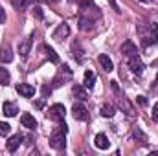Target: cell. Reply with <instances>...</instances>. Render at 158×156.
<instances>
[{"label": "cell", "instance_id": "1", "mask_svg": "<svg viewBox=\"0 0 158 156\" xmlns=\"http://www.w3.org/2000/svg\"><path fill=\"white\" fill-rule=\"evenodd\" d=\"M136 31L143 46H155L158 42V24L155 22H142L136 26Z\"/></svg>", "mask_w": 158, "mask_h": 156}, {"label": "cell", "instance_id": "2", "mask_svg": "<svg viewBox=\"0 0 158 156\" xmlns=\"http://www.w3.org/2000/svg\"><path fill=\"white\" fill-rule=\"evenodd\" d=\"M64 136H66V134L57 127V130H53L52 136H50V147L55 149V151H63V149L66 147V140H64Z\"/></svg>", "mask_w": 158, "mask_h": 156}, {"label": "cell", "instance_id": "3", "mask_svg": "<svg viewBox=\"0 0 158 156\" xmlns=\"http://www.w3.org/2000/svg\"><path fill=\"white\" fill-rule=\"evenodd\" d=\"M66 116V109H64V105H61V103H55V105H52L50 109H48V112H46V117L48 119H52V121H63Z\"/></svg>", "mask_w": 158, "mask_h": 156}, {"label": "cell", "instance_id": "4", "mask_svg": "<svg viewBox=\"0 0 158 156\" xmlns=\"http://www.w3.org/2000/svg\"><path fill=\"white\" fill-rule=\"evenodd\" d=\"M64 79H72V70H70L68 66H61V68H59V74L53 77V86H52V88L61 86V84L64 83Z\"/></svg>", "mask_w": 158, "mask_h": 156}, {"label": "cell", "instance_id": "5", "mask_svg": "<svg viewBox=\"0 0 158 156\" xmlns=\"http://www.w3.org/2000/svg\"><path fill=\"white\" fill-rule=\"evenodd\" d=\"M68 35H70V26H68L66 22H63V24H59V26H57V30L53 31V35H52V37H53V40H57V42H63Z\"/></svg>", "mask_w": 158, "mask_h": 156}, {"label": "cell", "instance_id": "6", "mask_svg": "<svg viewBox=\"0 0 158 156\" xmlns=\"http://www.w3.org/2000/svg\"><path fill=\"white\" fill-rule=\"evenodd\" d=\"M72 114H74V117H76L77 121H86V119H88V110L85 109L83 103H76V105L72 107Z\"/></svg>", "mask_w": 158, "mask_h": 156}, {"label": "cell", "instance_id": "7", "mask_svg": "<svg viewBox=\"0 0 158 156\" xmlns=\"http://www.w3.org/2000/svg\"><path fill=\"white\" fill-rule=\"evenodd\" d=\"M121 53H123L127 59H131V57L138 55V46H136L132 40H125L123 46H121Z\"/></svg>", "mask_w": 158, "mask_h": 156}, {"label": "cell", "instance_id": "8", "mask_svg": "<svg viewBox=\"0 0 158 156\" xmlns=\"http://www.w3.org/2000/svg\"><path fill=\"white\" fill-rule=\"evenodd\" d=\"M17 92H19L22 97H33V96H35V88H33L31 84H28V83L17 84Z\"/></svg>", "mask_w": 158, "mask_h": 156}, {"label": "cell", "instance_id": "9", "mask_svg": "<svg viewBox=\"0 0 158 156\" xmlns=\"http://www.w3.org/2000/svg\"><path fill=\"white\" fill-rule=\"evenodd\" d=\"M20 123H22L26 129H30V130H35V129H37V119L31 116L30 112H24V114L20 116Z\"/></svg>", "mask_w": 158, "mask_h": 156}, {"label": "cell", "instance_id": "10", "mask_svg": "<svg viewBox=\"0 0 158 156\" xmlns=\"http://www.w3.org/2000/svg\"><path fill=\"white\" fill-rule=\"evenodd\" d=\"M94 145H96L98 149H101V151H107V149L110 147V142H109V138H107L103 132H99V134L94 138Z\"/></svg>", "mask_w": 158, "mask_h": 156}, {"label": "cell", "instance_id": "11", "mask_svg": "<svg viewBox=\"0 0 158 156\" xmlns=\"http://www.w3.org/2000/svg\"><path fill=\"white\" fill-rule=\"evenodd\" d=\"M17 112H19V107L13 103V101H6L4 105H2V114L7 117H13L17 116Z\"/></svg>", "mask_w": 158, "mask_h": 156}, {"label": "cell", "instance_id": "12", "mask_svg": "<svg viewBox=\"0 0 158 156\" xmlns=\"http://www.w3.org/2000/svg\"><path fill=\"white\" fill-rule=\"evenodd\" d=\"M31 37H33V35L26 37V39L19 44V53H20V57H22V59H26V57H28V53H30V50H31Z\"/></svg>", "mask_w": 158, "mask_h": 156}, {"label": "cell", "instance_id": "13", "mask_svg": "<svg viewBox=\"0 0 158 156\" xmlns=\"http://www.w3.org/2000/svg\"><path fill=\"white\" fill-rule=\"evenodd\" d=\"M129 68H131L134 74H142V72H143V63L140 61L138 55H134V57L129 59Z\"/></svg>", "mask_w": 158, "mask_h": 156}, {"label": "cell", "instance_id": "14", "mask_svg": "<svg viewBox=\"0 0 158 156\" xmlns=\"http://www.w3.org/2000/svg\"><path fill=\"white\" fill-rule=\"evenodd\" d=\"M98 61H99V64L103 66V70H107V72H112V70H114V63H112V59H110L109 55L101 53V55L98 57Z\"/></svg>", "mask_w": 158, "mask_h": 156}, {"label": "cell", "instance_id": "15", "mask_svg": "<svg viewBox=\"0 0 158 156\" xmlns=\"http://www.w3.org/2000/svg\"><path fill=\"white\" fill-rule=\"evenodd\" d=\"M20 142H22V136L20 134H15V136H11L9 140H7V151L9 153H15L17 149H19V145H20Z\"/></svg>", "mask_w": 158, "mask_h": 156}, {"label": "cell", "instance_id": "16", "mask_svg": "<svg viewBox=\"0 0 158 156\" xmlns=\"http://www.w3.org/2000/svg\"><path fill=\"white\" fill-rule=\"evenodd\" d=\"M0 61L2 63H11L13 61V51H11V46L9 44H4L2 50H0Z\"/></svg>", "mask_w": 158, "mask_h": 156}, {"label": "cell", "instance_id": "17", "mask_svg": "<svg viewBox=\"0 0 158 156\" xmlns=\"http://www.w3.org/2000/svg\"><path fill=\"white\" fill-rule=\"evenodd\" d=\"M96 74L92 72V70H86L85 72V88H88V90H92L94 88V84H96Z\"/></svg>", "mask_w": 158, "mask_h": 156}, {"label": "cell", "instance_id": "18", "mask_svg": "<svg viewBox=\"0 0 158 156\" xmlns=\"http://www.w3.org/2000/svg\"><path fill=\"white\" fill-rule=\"evenodd\" d=\"M72 94H74V97H76V99H79V101L88 99V94H86L85 86H79V84H76V86L72 88Z\"/></svg>", "mask_w": 158, "mask_h": 156}, {"label": "cell", "instance_id": "19", "mask_svg": "<svg viewBox=\"0 0 158 156\" xmlns=\"http://www.w3.org/2000/svg\"><path fill=\"white\" fill-rule=\"evenodd\" d=\"M79 28H81V30H85V31L92 30V28H94V18H86L85 15H83V17H79Z\"/></svg>", "mask_w": 158, "mask_h": 156}, {"label": "cell", "instance_id": "20", "mask_svg": "<svg viewBox=\"0 0 158 156\" xmlns=\"http://www.w3.org/2000/svg\"><path fill=\"white\" fill-rule=\"evenodd\" d=\"M114 114H116L114 105H110V103L101 105V116H103V117H114Z\"/></svg>", "mask_w": 158, "mask_h": 156}, {"label": "cell", "instance_id": "21", "mask_svg": "<svg viewBox=\"0 0 158 156\" xmlns=\"http://www.w3.org/2000/svg\"><path fill=\"white\" fill-rule=\"evenodd\" d=\"M33 2H35V0H13V6H15L17 11H24V9H28L30 6H33Z\"/></svg>", "mask_w": 158, "mask_h": 156}, {"label": "cell", "instance_id": "22", "mask_svg": "<svg viewBox=\"0 0 158 156\" xmlns=\"http://www.w3.org/2000/svg\"><path fill=\"white\" fill-rule=\"evenodd\" d=\"M132 138H134V140H140V143H143V145L147 143V136L143 134V130H142L140 127H136V129L132 130Z\"/></svg>", "mask_w": 158, "mask_h": 156}, {"label": "cell", "instance_id": "23", "mask_svg": "<svg viewBox=\"0 0 158 156\" xmlns=\"http://www.w3.org/2000/svg\"><path fill=\"white\" fill-rule=\"evenodd\" d=\"M9 79H11V76H9V72H7V68H4V66H0V84H7L9 83Z\"/></svg>", "mask_w": 158, "mask_h": 156}, {"label": "cell", "instance_id": "24", "mask_svg": "<svg viewBox=\"0 0 158 156\" xmlns=\"http://www.w3.org/2000/svg\"><path fill=\"white\" fill-rule=\"evenodd\" d=\"M44 50H46V55H48V59H50L53 64H57V63H59V55H57V53H55V51H53L50 46H44Z\"/></svg>", "mask_w": 158, "mask_h": 156}, {"label": "cell", "instance_id": "25", "mask_svg": "<svg viewBox=\"0 0 158 156\" xmlns=\"http://www.w3.org/2000/svg\"><path fill=\"white\" fill-rule=\"evenodd\" d=\"M79 2V9L81 11H86L90 7H94V0H77Z\"/></svg>", "mask_w": 158, "mask_h": 156}, {"label": "cell", "instance_id": "26", "mask_svg": "<svg viewBox=\"0 0 158 156\" xmlns=\"http://www.w3.org/2000/svg\"><path fill=\"white\" fill-rule=\"evenodd\" d=\"M11 132V125L6 121H0V136H7Z\"/></svg>", "mask_w": 158, "mask_h": 156}, {"label": "cell", "instance_id": "27", "mask_svg": "<svg viewBox=\"0 0 158 156\" xmlns=\"http://www.w3.org/2000/svg\"><path fill=\"white\" fill-rule=\"evenodd\" d=\"M33 17H35V18H39V20H42V17H44V13H42V9H40L39 6H37V7L33 9Z\"/></svg>", "mask_w": 158, "mask_h": 156}, {"label": "cell", "instance_id": "28", "mask_svg": "<svg viewBox=\"0 0 158 156\" xmlns=\"http://www.w3.org/2000/svg\"><path fill=\"white\" fill-rule=\"evenodd\" d=\"M59 129H61V130H63V132H64V134H66V132H68V125H66V123H64V119H63V121H59Z\"/></svg>", "mask_w": 158, "mask_h": 156}, {"label": "cell", "instance_id": "29", "mask_svg": "<svg viewBox=\"0 0 158 156\" xmlns=\"http://www.w3.org/2000/svg\"><path fill=\"white\" fill-rule=\"evenodd\" d=\"M153 119H155V121H158V103L153 107Z\"/></svg>", "mask_w": 158, "mask_h": 156}, {"label": "cell", "instance_id": "30", "mask_svg": "<svg viewBox=\"0 0 158 156\" xmlns=\"http://www.w3.org/2000/svg\"><path fill=\"white\" fill-rule=\"evenodd\" d=\"M109 4L112 6V9H114L116 13H119V7H118V4H116V0H109Z\"/></svg>", "mask_w": 158, "mask_h": 156}, {"label": "cell", "instance_id": "31", "mask_svg": "<svg viewBox=\"0 0 158 156\" xmlns=\"http://www.w3.org/2000/svg\"><path fill=\"white\" fill-rule=\"evenodd\" d=\"M138 103H140L142 107H145V105H147V99H145L143 96H138Z\"/></svg>", "mask_w": 158, "mask_h": 156}, {"label": "cell", "instance_id": "32", "mask_svg": "<svg viewBox=\"0 0 158 156\" xmlns=\"http://www.w3.org/2000/svg\"><path fill=\"white\" fill-rule=\"evenodd\" d=\"M4 20H6V11H4V9H2V6H0V24H2Z\"/></svg>", "mask_w": 158, "mask_h": 156}, {"label": "cell", "instance_id": "33", "mask_svg": "<svg viewBox=\"0 0 158 156\" xmlns=\"http://www.w3.org/2000/svg\"><path fill=\"white\" fill-rule=\"evenodd\" d=\"M140 2H143V4H151V2H155V0H140Z\"/></svg>", "mask_w": 158, "mask_h": 156}, {"label": "cell", "instance_id": "34", "mask_svg": "<svg viewBox=\"0 0 158 156\" xmlns=\"http://www.w3.org/2000/svg\"><path fill=\"white\" fill-rule=\"evenodd\" d=\"M156 84H158V74H156Z\"/></svg>", "mask_w": 158, "mask_h": 156}, {"label": "cell", "instance_id": "35", "mask_svg": "<svg viewBox=\"0 0 158 156\" xmlns=\"http://www.w3.org/2000/svg\"><path fill=\"white\" fill-rule=\"evenodd\" d=\"M70 2H76V0H70Z\"/></svg>", "mask_w": 158, "mask_h": 156}]
</instances>
